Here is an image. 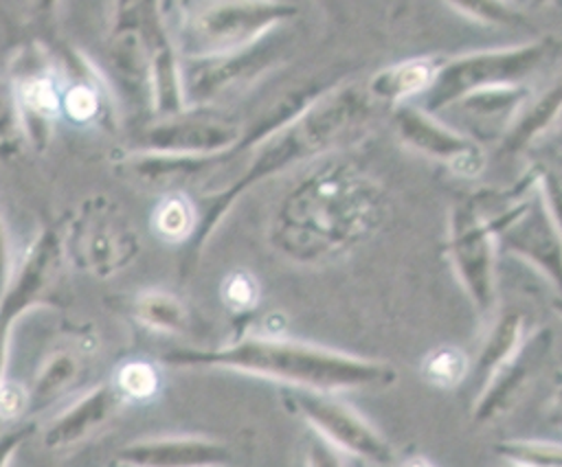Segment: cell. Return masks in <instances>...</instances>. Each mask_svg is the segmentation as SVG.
Here are the masks:
<instances>
[{
  "instance_id": "cell-20",
  "label": "cell",
  "mask_w": 562,
  "mask_h": 467,
  "mask_svg": "<svg viewBox=\"0 0 562 467\" xmlns=\"http://www.w3.org/2000/svg\"><path fill=\"white\" fill-rule=\"evenodd\" d=\"M29 412V395L26 386L9 379V375L0 381V423H15Z\"/></svg>"
},
{
  "instance_id": "cell-17",
  "label": "cell",
  "mask_w": 562,
  "mask_h": 467,
  "mask_svg": "<svg viewBox=\"0 0 562 467\" xmlns=\"http://www.w3.org/2000/svg\"><path fill=\"white\" fill-rule=\"evenodd\" d=\"M26 147L11 81L0 72V160L13 162Z\"/></svg>"
},
{
  "instance_id": "cell-28",
  "label": "cell",
  "mask_w": 562,
  "mask_h": 467,
  "mask_svg": "<svg viewBox=\"0 0 562 467\" xmlns=\"http://www.w3.org/2000/svg\"><path fill=\"white\" fill-rule=\"evenodd\" d=\"M108 467H130V465H125V463H121V460H116V458H114Z\"/></svg>"
},
{
  "instance_id": "cell-1",
  "label": "cell",
  "mask_w": 562,
  "mask_h": 467,
  "mask_svg": "<svg viewBox=\"0 0 562 467\" xmlns=\"http://www.w3.org/2000/svg\"><path fill=\"white\" fill-rule=\"evenodd\" d=\"M160 362L173 368L235 371L325 392L384 388L397 379L389 362L281 338H244L215 349H173Z\"/></svg>"
},
{
  "instance_id": "cell-26",
  "label": "cell",
  "mask_w": 562,
  "mask_h": 467,
  "mask_svg": "<svg viewBox=\"0 0 562 467\" xmlns=\"http://www.w3.org/2000/svg\"><path fill=\"white\" fill-rule=\"evenodd\" d=\"M57 7V0H31V9L40 15V18H46L55 11Z\"/></svg>"
},
{
  "instance_id": "cell-12",
  "label": "cell",
  "mask_w": 562,
  "mask_h": 467,
  "mask_svg": "<svg viewBox=\"0 0 562 467\" xmlns=\"http://www.w3.org/2000/svg\"><path fill=\"white\" fill-rule=\"evenodd\" d=\"M522 340H525V333H522V320L518 314H507L496 322L474 364V381L479 390L496 373V368L507 362V357L518 349Z\"/></svg>"
},
{
  "instance_id": "cell-24",
  "label": "cell",
  "mask_w": 562,
  "mask_h": 467,
  "mask_svg": "<svg viewBox=\"0 0 562 467\" xmlns=\"http://www.w3.org/2000/svg\"><path fill=\"white\" fill-rule=\"evenodd\" d=\"M13 272V254H11V237L4 221V215L0 210V294L4 292L9 278Z\"/></svg>"
},
{
  "instance_id": "cell-3",
  "label": "cell",
  "mask_w": 562,
  "mask_h": 467,
  "mask_svg": "<svg viewBox=\"0 0 562 467\" xmlns=\"http://www.w3.org/2000/svg\"><path fill=\"white\" fill-rule=\"evenodd\" d=\"M281 401L338 452L373 465L393 460V447L382 432L353 406L340 401L331 392L283 386Z\"/></svg>"
},
{
  "instance_id": "cell-10",
  "label": "cell",
  "mask_w": 562,
  "mask_h": 467,
  "mask_svg": "<svg viewBox=\"0 0 562 467\" xmlns=\"http://www.w3.org/2000/svg\"><path fill=\"white\" fill-rule=\"evenodd\" d=\"M11 88L26 145L46 143L48 123L61 112V92L57 83L44 72H24L13 77Z\"/></svg>"
},
{
  "instance_id": "cell-21",
  "label": "cell",
  "mask_w": 562,
  "mask_h": 467,
  "mask_svg": "<svg viewBox=\"0 0 562 467\" xmlns=\"http://www.w3.org/2000/svg\"><path fill=\"white\" fill-rule=\"evenodd\" d=\"M35 423L31 419H22L15 423H7L0 430V467H11L20 447L33 436Z\"/></svg>"
},
{
  "instance_id": "cell-8",
  "label": "cell",
  "mask_w": 562,
  "mask_h": 467,
  "mask_svg": "<svg viewBox=\"0 0 562 467\" xmlns=\"http://www.w3.org/2000/svg\"><path fill=\"white\" fill-rule=\"evenodd\" d=\"M116 460L130 467H226L233 452L211 436H154L123 445Z\"/></svg>"
},
{
  "instance_id": "cell-4",
  "label": "cell",
  "mask_w": 562,
  "mask_h": 467,
  "mask_svg": "<svg viewBox=\"0 0 562 467\" xmlns=\"http://www.w3.org/2000/svg\"><path fill=\"white\" fill-rule=\"evenodd\" d=\"M64 257L94 276H112L136 254V237L108 197L86 200L61 237Z\"/></svg>"
},
{
  "instance_id": "cell-13",
  "label": "cell",
  "mask_w": 562,
  "mask_h": 467,
  "mask_svg": "<svg viewBox=\"0 0 562 467\" xmlns=\"http://www.w3.org/2000/svg\"><path fill=\"white\" fill-rule=\"evenodd\" d=\"M136 318L147 329L160 333H180L189 324V314L184 305L165 292H145L136 300Z\"/></svg>"
},
{
  "instance_id": "cell-15",
  "label": "cell",
  "mask_w": 562,
  "mask_h": 467,
  "mask_svg": "<svg viewBox=\"0 0 562 467\" xmlns=\"http://www.w3.org/2000/svg\"><path fill=\"white\" fill-rule=\"evenodd\" d=\"M112 386L123 401H147L160 390V373L156 364L145 360H130L121 364L112 377Z\"/></svg>"
},
{
  "instance_id": "cell-25",
  "label": "cell",
  "mask_w": 562,
  "mask_h": 467,
  "mask_svg": "<svg viewBox=\"0 0 562 467\" xmlns=\"http://www.w3.org/2000/svg\"><path fill=\"white\" fill-rule=\"evenodd\" d=\"M428 79V68L424 64H408L395 75V86L400 92H413Z\"/></svg>"
},
{
  "instance_id": "cell-18",
  "label": "cell",
  "mask_w": 562,
  "mask_h": 467,
  "mask_svg": "<svg viewBox=\"0 0 562 467\" xmlns=\"http://www.w3.org/2000/svg\"><path fill=\"white\" fill-rule=\"evenodd\" d=\"M154 226L169 241H180L189 237L193 232V208L189 200L182 195L165 197L156 206Z\"/></svg>"
},
{
  "instance_id": "cell-27",
  "label": "cell",
  "mask_w": 562,
  "mask_h": 467,
  "mask_svg": "<svg viewBox=\"0 0 562 467\" xmlns=\"http://www.w3.org/2000/svg\"><path fill=\"white\" fill-rule=\"evenodd\" d=\"M397 467H435V465L424 456H411V458H404Z\"/></svg>"
},
{
  "instance_id": "cell-2",
  "label": "cell",
  "mask_w": 562,
  "mask_h": 467,
  "mask_svg": "<svg viewBox=\"0 0 562 467\" xmlns=\"http://www.w3.org/2000/svg\"><path fill=\"white\" fill-rule=\"evenodd\" d=\"M371 215V195L360 191L353 180L347 178H321L305 184V189L288 202L283 213V228L288 230L301 224V239L290 250L294 252H321L360 235Z\"/></svg>"
},
{
  "instance_id": "cell-6",
  "label": "cell",
  "mask_w": 562,
  "mask_h": 467,
  "mask_svg": "<svg viewBox=\"0 0 562 467\" xmlns=\"http://www.w3.org/2000/svg\"><path fill=\"white\" fill-rule=\"evenodd\" d=\"M551 344L553 338L547 329H540L525 338L518 349L507 357V362L501 364L476 392V399L472 401V419L485 425L505 417L525 397L540 368H544Z\"/></svg>"
},
{
  "instance_id": "cell-14",
  "label": "cell",
  "mask_w": 562,
  "mask_h": 467,
  "mask_svg": "<svg viewBox=\"0 0 562 467\" xmlns=\"http://www.w3.org/2000/svg\"><path fill=\"white\" fill-rule=\"evenodd\" d=\"M494 452L509 467H562V447L544 438H507L494 443Z\"/></svg>"
},
{
  "instance_id": "cell-7",
  "label": "cell",
  "mask_w": 562,
  "mask_h": 467,
  "mask_svg": "<svg viewBox=\"0 0 562 467\" xmlns=\"http://www.w3.org/2000/svg\"><path fill=\"white\" fill-rule=\"evenodd\" d=\"M123 403L112 381L92 386L44 425L42 447L48 452H66L81 445L105 428Z\"/></svg>"
},
{
  "instance_id": "cell-22",
  "label": "cell",
  "mask_w": 562,
  "mask_h": 467,
  "mask_svg": "<svg viewBox=\"0 0 562 467\" xmlns=\"http://www.w3.org/2000/svg\"><path fill=\"white\" fill-rule=\"evenodd\" d=\"M305 467H347L342 460V452L323 441L312 432L305 441Z\"/></svg>"
},
{
  "instance_id": "cell-19",
  "label": "cell",
  "mask_w": 562,
  "mask_h": 467,
  "mask_svg": "<svg viewBox=\"0 0 562 467\" xmlns=\"http://www.w3.org/2000/svg\"><path fill=\"white\" fill-rule=\"evenodd\" d=\"M61 112L77 123L90 121L99 112L97 92L86 83H75L61 96Z\"/></svg>"
},
{
  "instance_id": "cell-11",
  "label": "cell",
  "mask_w": 562,
  "mask_h": 467,
  "mask_svg": "<svg viewBox=\"0 0 562 467\" xmlns=\"http://www.w3.org/2000/svg\"><path fill=\"white\" fill-rule=\"evenodd\" d=\"M79 373H81V360L75 351L70 349L50 351L37 366L31 384L26 386V395H29L26 417L31 419L33 414L53 406L79 379Z\"/></svg>"
},
{
  "instance_id": "cell-16",
  "label": "cell",
  "mask_w": 562,
  "mask_h": 467,
  "mask_svg": "<svg viewBox=\"0 0 562 467\" xmlns=\"http://www.w3.org/2000/svg\"><path fill=\"white\" fill-rule=\"evenodd\" d=\"M470 373L468 355L457 346H439L432 349L422 360V375L428 384L437 388H454Z\"/></svg>"
},
{
  "instance_id": "cell-9",
  "label": "cell",
  "mask_w": 562,
  "mask_h": 467,
  "mask_svg": "<svg viewBox=\"0 0 562 467\" xmlns=\"http://www.w3.org/2000/svg\"><path fill=\"white\" fill-rule=\"evenodd\" d=\"M452 257L461 283L472 296L481 314L492 305V250L487 230L472 217V213H457L452 224Z\"/></svg>"
},
{
  "instance_id": "cell-23",
  "label": "cell",
  "mask_w": 562,
  "mask_h": 467,
  "mask_svg": "<svg viewBox=\"0 0 562 467\" xmlns=\"http://www.w3.org/2000/svg\"><path fill=\"white\" fill-rule=\"evenodd\" d=\"M224 298L235 309H248L257 298V285L248 274L237 272L231 278H226Z\"/></svg>"
},
{
  "instance_id": "cell-5",
  "label": "cell",
  "mask_w": 562,
  "mask_h": 467,
  "mask_svg": "<svg viewBox=\"0 0 562 467\" xmlns=\"http://www.w3.org/2000/svg\"><path fill=\"white\" fill-rule=\"evenodd\" d=\"M64 263L61 235L55 228H42L0 294V381L7 377L9 349L15 324L31 309L48 303Z\"/></svg>"
}]
</instances>
